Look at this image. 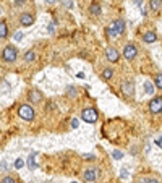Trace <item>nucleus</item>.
Listing matches in <instances>:
<instances>
[{"label":"nucleus","instance_id":"6ab92c4d","mask_svg":"<svg viewBox=\"0 0 162 183\" xmlns=\"http://www.w3.org/2000/svg\"><path fill=\"white\" fill-rule=\"evenodd\" d=\"M160 0H149V7H151V10L152 12H159L160 10Z\"/></svg>","mask_w":162,"mask_h":183},{"label":"nucleus","instance_id":"2eb2a0df","mask_svg":"<svg viewBox=\"0 0 162 183\" xmlns=\"http://www.w3.org/2000/svg\"><path fill=\"white\" fill-rule=\"evenodd\" d=\"M36 157H37V154L36 152H33V154H29V157L26 159V164H28V167H29L31 170H34L37 165H36Z\"/></svg>","mask_w":162,"mask_h":183},{"label":"nucleus","instance_id":"7c9ffc66","mask_svg":"<svg viewBox=\"0 0 162 183\" xmlns=\"http://www.w3.org/2000/svg\"><path fill=\"white\" fill-rule=\"evenodd\" d=\"M78 125H80V123H78V120H76V118L71 120V128H78Z\"/></svg>","mask_w":162,"mask_h":183},{"label":"nucleus","instance_id":"ddd939ff","mask_svg":"<svg viewBox=\"0 0 162 183\" xmlns=\"http://www.w3.org/2000/svg\"><path fill=\"white\" fill-rule=\"evenodd\" d=\"M143 41H144L146 44H151V42H156L157 41V34L156 31H148L143 34Z\"/></svg>","mask_w":162,"mask_h":183},{"label":"nucleus","instance_id":"9b49d317","mask_svg":"<svg viewBox=\"0 0 162 183\" xmlns=\"http://www.w3.org/2000/svg\"><path fill=\"white\" fill-rule=\"evenodd\" d=\"M89 15H94V16H99L102 15V8H101V3L99 2H91L89 8H88Z\"/></svg>","mask_w":162,"mask_h":183},{"label":"nucleus","instance_id":"39448f33","mask_svg":"<svg viewBox=\"0 0 162 183\" xmlns=\"http://www.w3.org/2000/svg\"><path fill=\"white\" fill-rule=\"evenodd\" d=\"M97 170L96 167H86L83 170V180L86 181V183H94L97 180Z\"/></svg>","mask_w":162,"mask_h":183},{"label":"nucleus","instance_id":"9d476101","mask_svg":"<svg viewBox=\"0 0 162 183\" xmlns=\"http://www.w3.org/2000/svg\"><path fill=\"white\" fill-rule=\"evenodd\" d=\"M20 24L23 28H28V26H33L34 24V15L26 12V13H21L20 15Z\"/></svg>","mask_w":162,"mask_h":183},{"label":"nucleus","instance_id":"b1692460","mask_svg":"<svg viewBox=\"0 0 162 183\" xmlns=\"http://www.w3.org/2000/svg\"><path fill=\"white\" fill-rule=\"evenodd\" d=\"M112 157L115 159V160H120V159L123 157V152H122V151H117V149H115V151H112Z\"/></svg>","mask_w":162,"mask_h":183},{"label":"nucleus","instance_id":"20e7f679","mask_svg":"<svg viewBox=\"0 0 162 183\" xmlns=\"http://www.w3.org/2000/svg\"><path fill=\"white\" fill-rule=\"evenodd\" d=\"M81 118L88 123H96L97 122V110L94 107H86L81 112Z\"/></svg>","mask_w":162,"mask_h":183},{"label":"nucleus","instance_id":"0eeeda50","mask_svg":"<svg viewBox=\"0 0 162 183\" xmlns=\"http://www.w3.org/2000/svg\"><path fill=\"white\" fill-rule=\"evenodd\" d=\"M148 107H149V112L151 113H160L162 112V97H152L148 104Z\"/></svg>","mask_w":162,"mask_h":183},{"label":"nucleus","instance_id":"1a4fd4ad","mask_svg":"<svg viewBox=\"0 0 162 183\" xmlns=\"http://www.w3.org/2000/svg\"><path fill=\"white\" fill-rule=\"evenodd\" d=\"M122 92H123V96H127V97H133V96H135V84H133V81H123L122 83Z\"/></svg>","mask_w":162,"mask_h":183},{"label":"nucleus","instance_id":"bb28decb","mask_svg":"<svg viewBox=\"0 0 162 183\" xmlns=\"http://www.w3.org/2000/svg\"><path fill=\"white\" fill-rule=\"evenodd\" d=\"M26 3V0H13V7H23Z\"/></svg>","mask_w":162,"mask_h":183},{"label":"nucleus","instance_id":"dca6fc26","mask_svg":"<svg viewBox=\"0 0 162 183\" xmlns=\"http://www.w3.org/2000/svg\"><path fill=\"white\" fill-rule=\"evenodd\" d=\"M136 183H160L159 181V178H154V177H139L138 180H136Z\"/></svg>","mask_w":162,"mask_h":183},{"label":"nucleus","instance_id":"473e14b6","mask_svg":"<svg viewBox=\"0 0 162 183\" xmlns=\"http://www.w3.org/2000/svg\"><path fill=\"white\" fill-rule=\"evenodd\" d=\"M136 5H138L139 8H143V0H136Z\"/></svg>","mask_w":162,"mask_h":183},{"label":"nucleus","instance_id":"f03ea898","mask_svg":"<svg viewBox=\"0 0 162 183\" xmlns=\"http://www.w3.org/2000/svg\"><path fill=\"white\" fill-rule=\"evenodd\" d=\"M18 117L24 122H33L34 117H36V112L29 104H21L20 107H18Z\"/></svg>","mask_w":162,"mask_h":183},{"label":"nucleus","instance_id":"c756f323","mask_svg":"<svg viewBox=\"0 0 162 183\" xmlns=\"http://www.w3.org/2000/svg\"><path fill=\"white\" fill-rule=\"evenodd\" d=\"M63 5H66V8H71V7H73L71 0H63Z\"/></svg>","mask_w":162,"mask_h":183},{"label":"nucleus","instance_id":"6e6552de","mask_svg":"<svg viewBox=\"0 0 162 183\" xmlns=\"http://www.w3.org/2000/svg\"><path fill=\"white\" fill-rule=\"evenodd\" d=\"M106 57L110 63H117L120 60V52L115 49V47H107L106 49Z\"/></svg>","mask_w":162,"mask_h":183},{"label":"nucleus","instance_id":"e433bc0d","mask_svg":"<svg viewBox=\"0 0 162 183\" xmlns=\"http://www.w3.org/2000/svg\"><path fill=\"white\" fill-rule=\"evenodd\" d=\"M71 183H76V181H71Z\"/></svg>","mask_w":162,"mask_h":183},{"label":"nucleus","instance_id":"2f4dec72","mask_svg":"<svg viewBox=\"0 0 162 183\" xmlns=\"http://www.w3.org/2000/svg\"><path fill=\"white\" fill-rule=\"evenodd\" d=\"M54 105H55L54 102H47V110H52V109H54Z\"/></svg>","mask_w":162,"mask_h":183},{"label":"nucleus","instance_id":"4be33fe9","mask_svg":"<svg viewBox=\"0 0 162 183\" xmlns=\"http://www.w3.org/2000/svg\"><path fill=\"white\" fill-rule=\"evenodd\" d=\"M154 84H156V88H157V89H162V71L156 75V78H154Z\"/></svg>","mask_w":162,"mask_h":183},{"label":"nucleus","instance_id":"423d86ee","mask_svg":"<svg viewBox=\"0 0 162 183\" xmlns=\"http://www.w3.org/2000/svg\"><path fill=\"white\" fill-rule=\"evenodd\" d=\"M122 55L125 57L127 60H135V57L138 55V49H136V45L135 44H127L125 47H123V52H122Z\"/></svg>","mask_w":162,"mask_h":183},{"label":"nucleus","instance_id":"72a5a7b5","mask_svg":"<svg viewBox=\"0 0 162 183\" xmlns=\"http://www.w3.org/2000/svg\"><path fill=\"white\" fill-rule=\"evenodd\" d=\"M156 144H157L159 148H162V138H160V139H157V141H156Z\"/></svg>","mask_w":162,"mask_h":183},{"label":"nucleus","instance_id":"5701e85b","mask_svg":"<svg viewBox=\"0 0 162 183\" xmlns=\"http://www.w3.org/2000/svg\"><path fill=\"white\" fill-rule=\"evenodd\" d=\"M144 91H146V94L152 96V94H154V86H152L149 81H146V83H144Z\"/></svg>","mask_w":162,"mask_h":183},{"label":"nucleus","instance_id":"7ed1b4c3","mask_svg":"<svg viewBox=\"0 0 162 183\" xmlns=\"http://www.w3.org/2000/svg\"><path fill=\"white\" fill-rule=\"evenodd\" d=\"M18 59V49L13 45H7L5 49L2 50V60L7 63H12Z\"/></svg>","mask_w":162,"mask_h":183},{"label":"nucleus","instance_id":"aec40b11","mask_svg":"<svg viewBox=\"0 0 162 183\" xmlns=\"http://www.w3.org/2000/svg\"><path fill=\"white\" fill-rule=\"evenodd\" d=\"M66 96H68V97H71V99H75L76 96H78L75 86H66Z\"/></svg>","mask_w":162,"mask_h":183},{"label":"nucleus","instance_id":"4468645a","mask_svg":"<svg viewBox=\"0 0 162 183\" xmlns=\"http://www.w3.org/2000/svg\"><path fill=\"white\" fill-rule=\"evenodd\" d=\"M8 37V24L2 20L0 21V39H7Z\"/></svg>","mask_w":162,"mask_h":183},{"label":"nucleus","instance_id":"c9c22d12","mask_svg":"<svg viewBox=\"0 0 162 183\" xmlns=\"http://www.w3.org/2000/svg\"><path fill=\"white\" fill-rule=\"evenodd\" d=\"M0 15H2V8H0Z\"/></svg>","mask_w":162,"mask_h":183},{"label":"nucleus","instance_id":"f704fd0d","mask_svg":"<svg viewBox=\"0 0 162 183\" xmlns=\"http://www.w3.org/2000/svg\"><path fill=\"white\" fill-rule=\"evenodd\" d=\"M45 3H50L52 5V3H55V0H45Z\"/></svg>","mask_w":162,"mask_h":183},{"label":"nucleus","instance_id":"412c9836","mask_svg":"<svg viewBox=\"0 0 162 183\" xmlns=\"http://www.w3.org/2000/svg\"><path fill=\"white\" fill-rule=\"evenodd\" d=\"M34 59H36V52L34 50H28L24 54V62H33Z\"/></svg>","mask_w":162,"mask_h":183},{"label":"nucleus","instance_id":"c85d7f7f","mask_svg":"<svg viewBox=\"0 0 162 183\" xmlns=\"http://www.w3.org/2000/svg\"><path fill=\"white\" fill-rule=\"evenodd\" d=\"M47 31H49V33H55V23H49V26H47Z\"/></svg>","mask_w":162,"mask_h":183},{"label":"nucleus","instance_id":"f257e3e1","mask_svg":"<svg viewBox=\"0 0 162 183\" xmlns=\"http://www.w3.org/2000/svg\"><path fill=\"white\" fill-rule=\"evenodd\" d=\"M123 31H125V21L122 18H117L115 21H112L109 28H106V34L109 37H118L123 34Z\"/></svg>","mask_w":162,"mask_h":183},{"label":"nucleus","instance_id":"f8f14e48","mask_svg":"<svg viewBox=\"0 0 162 183\" xmlns=\"http://www.w3.org/2000/svg\"><path fill=\"white\" fill-rule=\"evenodd\" d=\"M29 101H31L33 104H39V102L42 101V94H41V91L31 89V91H29Z\"/></svg>","mask_w":162,"mask_h":183},{"label":"nucleus","instance_id":"a211bd4d","mask_svg":"<svg viewBox=\"0 0 162 183\" xmlns=\"http://www.w3.org/2000/svg\"><path fill=\"white\" fill-rule=\"evenodd\" d=\"M0 183H18V178L13 175H3L0 178Z\"/></svg>","mask_w":162,"mask_h":183},{"label":"nucleus","instance_id":"f3484780","mask_svg":"<svg viewBox=\"0 0 162 183\" xmlns=\"http://www.w3.org/2000/svg\"><path fill=\"white\" fill-rule=\"evenodd\" d=\"M112 76H113V70H112V68H106V70L101 73V78H102V80H106V81L112 80Z\"/></svg>","mask_w":162,"mask_h":183},{"label":"nucleus","instance_id":"a878e982","mask_svg":"<svg viewBox=\"0 0 162 183\" xmlns=\"http://www.w3.org/2000/svg\"><path fill=\"white\" fill-rule=\"evenodd\" d=\"M83 159L84 160H94L96 159V154H83Z\"/></svg>","mask_w":162,"mask_h":183},{"label":"nucleus","instance_id":"cd10ccee","mask_svg":"<svg viewBox=\"0 0 162 183\" xmlns=\"http://www.w3.org/2000/svg\"><path fill=\"white\" fill-rule=\"evenodd\" d=\"M13 39H15V41H21V39H23V33H21V31H18V33H15V36H13Z\"/></svg>","mask_w":162,"mask_h":183},{"label":"nucleus","instance_id":"393cba45","mask_svg":"<svg viewBox=\"0 0 162 183\" xmlns=\"http://www.w3.org/2000/svg\"><path fill=\"white\" fill-rule=\"evenodd\" d=\"M23 165H24V160L23 159H16L15 160V169H21Z\"/></svg>","mask_w":162,"mask_h":183}]
</instances>
